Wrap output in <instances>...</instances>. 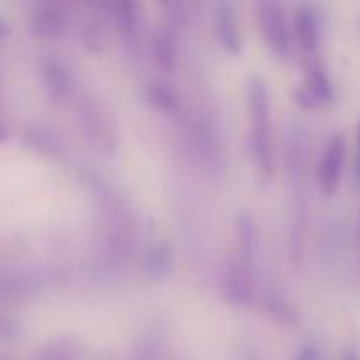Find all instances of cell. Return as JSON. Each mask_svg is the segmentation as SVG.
Instances as JSON below:
<instances>
[{
    "mask_svg": "<svg viewBox=\"0 0 360 360\" xmlns=\"http://www.w3.org/2000/svg\"><path fill=\"white\" fill-rule=\"evenodd\" d=\"M246 111H248L250 151L262 172L273 169V115L271 94L264 77L252 76L246 81Z\"/></svg>",
    "mask_w": 360,
    "mask_h": 360,
    "instance_id": "obj_1",
    "label": "cell"
},
{
    "mask_svg": "<svg viewBox=\"0 0 360 360\" xmlns=\"http://www.w3.org/2000/svg\"><path fill=\"white\" fill-rule=\"evenodd\" d=\"M257 20L260 34L267 48L280 58H287L292 48L290 23L287 20L283 4L274 0H262L257 4Z\"/></svg>",
    "mask_w": 360,
    "mask_h": 360,
    "instance_id": "obj_2",
    "label": "cell"
},
{
    "mask_svg": "<svg viewBox=\"0 0 360 360\" xmlns=\"http://www.w3.org/2000/svg\"><path fill=\"white\" fill-rule=\"evenodd\" d=\"M220 294L232 306H248L255 299V287L248 269V260L238 253L229 257L221 269Z\"/></svg>",
    "mask_w": 360,
    "mask_h": 360,
    "instance_id": "obj_3",
    "label": "cell"
},
{
    "mask_svg": "<svg viewBox=\"0 0 360 360\" xmlns=\"http://www.w3.org/2000/svg\"><path fill=\"white\" fill-rule=\"evenodd\" d=\"M39 79L46 97L55 104L69 101L74 90V72L60 55H44L39 62Z\"/></svg>",
    "mask_w": 360,
    "mask_h": 360,
    "instance_id": "obj_4",
    "label": "cell"
},
{
    "mask_svg": "<svg viewBox=\"0 0 360 360\" xmlns=\"http://www.w3.org/2000/svg\"><path fill=\"white\" fill-rule=\"evenodd\" d=\"M345 160H347V139L343 134H334L329 144L323 150L322 157L316 167V179L322 193L334 195L340 188L341 178L345 171Z\"/></svg>",
    "mask_w": 360,
    "mask_h": 360,
    "instance_id": "obj_5",
    "label": "cell"
},
{
    "mask_svg": "<svg viewBox=\"0 0 360 360\" xmlns=\"http://www.w3.org/2000/svg\"><path fill=\"white\" fill-rule=\"evenodd\" d=\"M334 97L333 84L323 67L315 58L308 60L304 83L294 90V101L306 109H313L320 104L330 102Z\"/></svg>",
    "mask_w": 360,
    "mask_h": 360,
    "instance_id": "obj_6",
    "label": "cell"
},
{
    "mask_svg": "<svg viewBox=\"0 0 360 360\" xmlns=\"http://www.w3.org/2000/svg\"><path fill=\"white\" fill-rule=\"evenodd\" d=\"M292 28H294L295 42L302 49L306 60L315 58L320 48V21L316 11L308 4L297 6V9L294 11Z\"/></svg>",
    "mask_w": 360,
    "mask_h": 360,
    "instance_id": "obj_7",
    "label": "cell"
},
{
    "mask_svg": "<svg viewBox=\"0 0 360 360\" xmlns=\"http://www.w3.org/2000/svg\"><path fill=\"white\" fill-rule=\"evenodd\" d=\"M30 27L42 39H60L67 30L65 13L56 2H37L32 9Z\"/></svg>",
    "mask_w": 360,
    "mask_h": 360,
    "instance_id": "obj_8",
    "label": "cell"
},
{
    "mask_svg": "<svg viewBox=\"0 0 360 360\" xmlns=\"http://www.w3.org/2000/svg\"><path fill=\"white\" fill-rule=\"evenodd\" d=\"M214 34L221 48L231 55L241 51V34L236 20V7L232 2L214 4Z\"/></svg>",
    "mask_w": 360,
    "mask_h": 360,
    "instance_id": "obj_9",
    "label": "cell"
},
{
    "mask_svg": "<svg viewBox=\"0 0 360 360\" xmlns=\"http://www.w3.org/2000/svg\"><path fill=\"white\" fill-rule=\"evenodd\" d=\"M236 241H238V255L245 260H250L259 250V227L255 218L243 211L236 217Z\"/></svg>",
    "mask_w": 360,
    "mask_h": 360,
    "instance_id": "obj_10",
    "label": "cell"
},
{
    "mask_svg": "<svg viewBox=\"0 0 360 360\" xmlns=\"http://www.w3.org/2000/svg\"><path fill=\"white\" fill-rule=\"evenodd\" d=\"M144 94H146V101L150 102L157 111L165 112V115H172V112L178 111V95H176L172 86H169L165 81H151V83L146 84Z\"/></svg>",
    "mask_w": 360,
    "mask_h": 360,
    "instance_id": "obj_11",
    "label": "cell"
},
{
    "mask_svg": "<svg viewBox=\"0 0 360 360\" xmlns=\"http://www.w3.org/2000/svg\"><path fill=\"white\" fill-rule=\"evenodd\" d=\"M108 14L111 16L112 23L116 25L123 37H130L136 34L137 28V11L136 4L132 2H109L102 4Z\"/></svg>",
    "mask_w": 360,
    "mask_h": 360,
    "instance_id": "obj_12",
    "label": "cell"
},
{
    "mask_svg": "<svg viewBox=\"0 0 360 360\" xmlns=\"http://www.w3.org/2000/svg\"><path fill=\"white\" fill-rule=\"evenodd\" d=\"M153 55L158 65L164 70H172L176 65V44L172 34L167 30H160L155 34L153 42Z\"/></svg>",
    "mask_w": 360,
    "mask_h": 360,
    "instance_id": "obj_13",
    "label": "cell"
},
{
    "mask_svg": "<svg viewBox=\"0 0 360 360\" xmlns=\"http://www.w3.org/2000/svg\"><path fill=\"white\" fill-rule=\"evenodd\" d=\"M34 360H81V352L72 340H55L42 347Z\"/></svg>",
    "mask_w": 360,
    "mask_h": 360,
    "instance_id": "obj_14",
    "label": "cell"
},
{
    "mask_svg": "<svg viewBox=\"0 0 360 360\" xmlns=\"http://www.w3.org/2000/svg\"><path fill=\"white\" fill-rule=\"evenodd\" d=\"M28 144H30L34 150L41 151L46 155H60L62 153V141L58 139L56 134H53L51 130L42 127H35V129L28 130Z\"/></svg>",
    "mask_w": 360,
    "mask_h": 360,
    "instance_id": "obj_15",
    "label": "cell"
},
{
    "mask_svg": "<svg viewBox=\"0 0 360 360\" xmlns=\"http://www.w3.org/2000/svg\"><path fill=\"white\" fill-rule=\"evenodd\" d=\"M169 252L165 248H151L150 252L144 257V271L146 274H150L151 278L164 276L169 269Z\"/></svg>",
    "mask_w": 360,
    "mask_h": 360,
    "instance_id": "obj_16",
    "label": "cell"
},
{
    "mask_svg": "<svg viewBox=\"0 0 360 360\" xmlns=\"http://www.w3.org/2000/svg\"><path fill=\"white\" fill-rule=\"evenodd\" d=\"M266 306L273 313L274 319L281 320V322H292L294 320V309L283 297H269V302H266Z\"/></svg>",
    "mask_w": 360,
    "mask_h": 360,
    "instance_id": "obj_17",
    "label": "cell"
},
{
    "mask_svg": "<svg viewBox=\"0 0 360 360\" xmlns=\"http://www.w3.org/2000/svg\"><path fill=\"white\" fill-rule=\"evenodd\" d=\"M295 360H322V352H320V348L316 345L308 343L299 348Z\"/></svg>",
    "mask_w": 360,
    "mask_h": 360,
    "instance_id": "obj_18",
    "label": "cell"
},
{
    "mask_svg": "<svg viewBox=\"0 0 360 360\" xmlns=\"http://www.w3.org/2000/svg\"><path fill=\"white\" fill-rule=\"evenodd\" d=\"M355 174H357V181L360 183V120L357 125V165H355Z\"/></svg>",
    "mask_w": 360,
    "mask_h": 360,
    "instance_id": "obj_19",
    "label": "cell"
},
{
    "mask_svg": "<svg viewBox=\"0 0 360 360\" xmlns=\"http://www.w3.org/2000/svg\"><path fill=\"white\" fill-rule=\"evenodd\" d=\"M343 360H360V357H359V354L357 352H347V354H345V357H343Z\"/></svg>",
    "mask_w": 360,
    "mask_h": 360,
    "instance_id": "obj_20",
    "label": "cell"
},
{
    "mask_svg": "<svg viewBox=\"0 0 360 360\" xmlns=\"http://www.w3.org/2000/svg\"><path fill=\"white\" fill-rule=\"evenodd\" d=\"M243 360H259L255 357V355H246V357H243Z\"/></svg>",
    "mask_w": 360,
    "mask_h": 360,
    "instance_id": "obj_21",
    "label": "cell"
},
{
    "mask_svg": "<svg viewBox=\"0 0 360 360\" xmlns=\"http://www.w3.org/2000/svg\"><path fill=\"white\" fill-rule=\"evenodd\" d=\"M359 234H360V218H359Z\"/></svg>",
    "mask_w": 360,
    "mask_h": 360,
    "instance_id": "obj_22",
    "label": "cell"
}]
</instances>
